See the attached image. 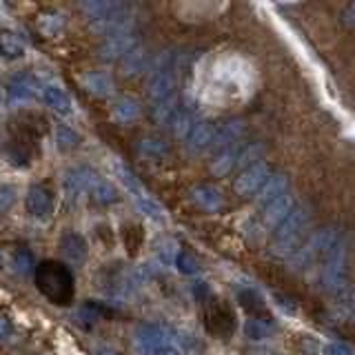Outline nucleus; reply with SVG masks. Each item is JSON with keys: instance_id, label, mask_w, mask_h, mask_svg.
I'll return each instance as SVG.
<instances>
[{"instance_id": "nucleus-6", "label": "nucleus", "mask_w": 355, "mask_h": 355, "mask_svg": "<svg viewBox=\"0 0 355 355\" xmlns=\"http://www.w3.org/2000/svg\"><path fill=\"white\" fill-rule=\"evenodd\" d=\"M136 44H138V36L133 31L118 33V36H111L103 44L100 55H103L105 60H116V58H120V55H127L129 51L136 49Z\"/></svg>"}, {"instance_id": "nucleus-18", "label": "nucleus", "mask_w": 355, "mask_h": 355, "mask_svg": "<svg viewBox=\"0 0 355 355\" xmlns=\"http://www.w3.org/2000/svg\"><path fill=\"white\" fill-rule=\"evenodd\" d=\"M147 60H149V55L147 51H144L142 47H136L133 51L127 53V58H125V73L127 76H133V73H140L144 67H147Z\"/></svg>"}, {"instance_id": "nucleus-20", "label": "nucleus", "mask_w": 355, "mask_h": 355, "mask_svg": "<svg viewBox=\"0 0 355 355\" xmlns=\"http://www.w3.org/2000/svg\"><path fill=\"white\" fill-rule=\"evenodd\" d=\"M193 196H196L198 202L202 205V207H207V209L218 207V196H216V191L211 187H200V189H196Z\"/></svg>"}, {"instance_id": "nucleus-14", "label": "nucleus", "mask_w": 355, "mask_h": 355, "mask_svg": "<svg viewBox=\"0 0 355 355\" xmlns=\"http://www.w3.org/2000/svg\"><path fill=\"white\" fill-rule=\"evenodd\" d=\"M25 47H22V42L18 40V36H14L11 31H0V55L3 58H20Z\"/></svg>"}, {"instance_id": "nucleus-10", "label": "nucleus", "mask_w": 355, "mask_h": 355, "mask_svg": "<svg viewBox=\"0 0 355 355\" xmlns=\"http://www.w3.org/2000/svg\"><path fill=\"white\" fill-rule=\"evenodd\" d=\"M114 171H116V175H118V180L127 187V191L133 196V200H140V198H144V196H149V191L147 189L142 187V182L138 180V175L133 173L127 164H122V162H116L114 164Z\"/></svg>"}, {"instance_id": "nucleus-17", "label": "nucleus", "mask_w": 355, "mask_h": 355, "mask_svg": "<svg viewBox=\"0 0 355 355\" xmlns=\"http://www.w3.org/2000/svg\"><path fill=\"white\" fill-rule=\"evenodd\" d=\"M114 114L122 122H131V120H136L140 116V105L133 98H120L116 103Z\"/></svg>"}, {"instance_id": "nucleus-27", "label": "nucleus", "mask_w": 355, "mask_h": 355, "mask_svg": "<svg viewBox=\"0 0 355 355\" xmlns=\"http://www.w3.org/2000/svg\"><path fill=\"white\" fill-rule=\"evenodd\" d=\"M96 355H120L114 347H109V344H100L96 349Z\"/></svg>"}, {"instance_id": "nucleus-19", "label": "nucleus", "mask_w": 355, "mask_h": 355, "mask_svg": "<svg viewBox=\"0 0 355 355\" xmlns=\"http://www.w3.org/2000/svg\"><path fill=\"white\" fill-rule=\"evenodd\" d=\"M136 205H138V209L142 211L144 216L151 218V220H155V222H160V220L164 218L162 207L158 205V200H155L151 193H149V196H144V198H140V200H136Z\"/></svg>"}, {"instance_id": "nucleus-4", "label": "nucleus", "mask_w": 355, "mask_h": 355, "mask_svg": "<svg viewBox=\"0 0 355 355\" xmlns=\"http://www.w3.org/2000/svg\"><path fill=\"white\" fill-rule=\"evenodd\" d=\"M133 342L142 355H155L166 347V331L158 324H142L133 336Z\"/></svg>"}, {"instance_id": "nucleus-1", "label": "nucleus", "mask_w": 355, "mask_h": 355, "mask_svg": "<svg viewBox=\"0 0 355 355\" xmlns=\"http://www.w3.org/2000/svg\"><path fill=\"white\" fill-rule=\"evenodd\" d=\"M33 280H36L38 291L49 300L51 304L69 306L73 302V275L62 262L47 260L40 262L33 271Z\"/></svg>"}, {"instance_id": "nucleus-3", "label": "nucleus", "mask_w": 355, "mask_h": 355, "mask_svg": "<svg viewBox=\"0 0 355 355\" xmlns=\"http://www.w3.org/2000/svg\"><path fill=\"white\" fill-rule=\"evenodd\" d=\"M27 214L38 220V222H47L53 216V207H55V198L53 191L47 184H31L27 191Z\"/></svg>"}, {"instance_id": "nucleus-28", "label": "nucleus", "mask_w": 355, "mask_h": 355, "mask_svg": "<svg viewBox=\"0 0 355 355\" xmlns=\"http://www.w3.org/2000/svg\"><path fill=\"white\" fill-rule=\"evenodd\" d=\"M155 355H180V351H178L175 347H171V344H166L164 349H160Z\"/></svg>"}, {"instance_id": "nucleus-7", "label": "nucleus", "mask_w": 355, "mask_h": 355, "mask_svg": "<svg viewBox=\"0 0 355 355\" xmlns=\"http://www.w3.org/2000/svg\"><path fill=\"white\" fill-rule=\"evenodd\" d=\"M60 251L64 255V260H69L73 264H80L87 260L89 247H87V240L80 236V233L69 231L60 238Z\"/></svg>"}, {"instance_id": "nucleus-15", "label": "nucleus", "mask_w": 355, "mask_h": 355, "mask_svg": "<svg viewBox=\"0 0 355 355\" xmlns=\"http://www.w3.org/2000/svg\"><path fill=\"white\" fill-rule=\"evenodd\" d=\"M211 133H214V127L209 125V122H200V125H196L191 129V133H189V138H187V147L189 149H202L205 144L211 140Z\"/></svg>"}, {"instance_id": "nucleus-5", "label": "nucleus", "mask_w": 355, "mask_h": 355, "mask_svg": "<svg viewBox=\"0 0 355 355\" xmlns=\"http://www.w3.org/2000/svg\"><path fill=\"white\" fill-rule=\"evenodd\" d=\"M98 173L92 169V166H73V169H69L64 173L62 178V187H64V191L69 193V196H78V193H83L87 191L89 193V189H92V184L98 180Z\"/></svg>"}, {"instance_id": "nucleus-13", "label": "nucleus", "mask_w": 355, "mask_h": 355, "mask_svg": "<svg viewBox=\"0 0 355 355\" xmlns=\"http://www.w3.org/2000/svg\"><path fill=\"white\" fill-rule=\"evenodd\" d=\"M89 193H92L94 200H96V202H100V205H114V202H118L116 187L111 184V182H107V180H103V178H98V180L92 184Z\"/></svg>"}, {"instance_id": "nucleus-16", "label": "nucleus", "mask_w": 355, "mask_h": 355, "mask_svg": "<svg viewBox=\"0 0 355 355\" xmlns=\"http://www.w3.org/2000/svg\"><path fill=\"white\" fill-rule=\"evenodd\" d=\"M55 144H58L60 151H71L80 144V136L69 125H58L55 127Z\"/></svg>"}, {"instance_id": "nucleus-9", "label": "nucleus", "mask_w": 355, "mask_h": 355, "mask_svg": "<svg viewBox=\"0 0 355 355\" xmlns=\"http://www.w3.org/2000/svg\"><path fill=\"white\" fill-rule=\"evenodd\" d=\"M80 7L89 14L92 22L105 20V18L114 16V14H120V11L127 9V5L125 3H118V0H92V3H83Z\"/></svg>"}, {"instance_id": "nucleus-8", "label": "nucleus", "mask_w": 355, "mask_h": 355, "mask_svg": "<svg viewBox=\"0 0 355 355\" xmlns=\"http://www.w3.org/2000/svg\"><path fill=\"white\" fill-rule=\"evenodd\" d=\"M42 98H44V103H47V107H51L53 111H58V114L69 116L73 111V103H71L69 94H67L64 89H60L58 85H44L42 87Z\"/></svg>"}, {"instance_id": "nucleus-11", "label": "nucleus", "mask_w": 355, "mask_h": 355, "mask_svg": "<svg viewBox=\"0 0 355 355\" xmlns=\"http://www.w3.org/2000/svg\"><path fill=\"white\" fill-rule=\"evenodd\" d=\"M33 96V80L27 73H18L11 78L9 85V103H22Z\"/></svg>"}, {"instance_id": "nucleus-24", "label": "nucleus", "mask_w": 355, "mask_h": 355, "mask_svg": "<svg viewBox=\"0 0 355 355\" xmlns=\"http://www.w3.org/2000/svg\"><path fill=\"white\" fill-rule=\"evenodd\" d=\"M160 260L164 264H171L173 260H178V249L175 244H164V249L160 251Z\"/></svg>"}, {"instance_id": "nucleus-25", "label": "nucleus", "mask_w": 355, "mask_h": 355, "mask_svg": "<svg viewBox=\"0 0 355 355\" xmlns=\"http://www.w3.org/2000/svg\"><path fill=\"white\" fill-rule=\"evenodd\" d=\"M14 336V324H11V320L0 315V340H9Z\"/></svg>"}, {"instance_id": "nucleus-21", "label": "nucleus", "mask_w": 355, "mask_h": 355, "mask_svg": "<svg viewBox=\"0 0 355 355\" xmlns=\"http://www.w3.org/2000/svg\"><path fill=\"white\" fill-rule=\"evenodd\" d=\"M14 260H16V266H18V271H20V273L36 271V266H33V255H31L27 249H20V251H16Z\"/></svg>"}, {"instance_id": "nucleus-23", "label": "nucleus", "mask_w": 355, "mask_h": 355, "mask_svg": "<svg viewBox=\"0 0 355 355\" xmlns=\"http://www.w3.org/2000/svg\"><path fill=\"white\" fill-rule=\"evenodd\" d=\"M142 151L149 155H162L164 153V144L160 140H144L142 142Z\"/></svg>"}, {"instance_id": "nucleus-22", "label": "nucleus", "mask_w": 355, "mask_h": 355, "mask_svg": "<svg viewBox=\"0 0 355 355\" xmlns=\"http://www.w3.org/2000/svg\"><path fill=\"white\" fill-rule=\"evenodd\" d=\"M14 202H16V187L0 184V214H3V211H7Z\"/></svg>"}, {"instance_id": "nucleus-2", "label": "nucleus", "mask_w": 355, "mask_h": 355, "mask_svg": "<svg viewBox=\"0 0 355 355\" xmlns=\"http://www.w3.org/2000/svg\"><path fill=\"white\" fill-rule=\"evenodd\" d=\"M173 87H175V55L164 53L155 60V67L149 78V96L153 100V105L171 100Z\"/></svg>"}, {"instance_id": "nucleus-12", "label": "nucleus", "mask_w": 355, "mask_h": 355, "mask_svg": "<svg viewBox=\"0 0 355 355\" xmlns=\"http://www.w3.org/2000/svg\"><path fill=\"white\" fill-rule=\"evenodd\" d=\"M83 83L94 96H109L114 92V83H111V78L105 71H89L83 78Z\"/></svg>"}, {"instance_id": "nucleus-26", "label": "nucleus", "mask_w": 355, "mask_h": 355, "mask_svg": "<svg viewBox=\"0 0 355 355\" xmlns=\"http://www.w3.org/2000/svg\"><path fill=\"white\" fill-rule=\"evenodd\" d=\"M175 264L180 266V271H182V273H196V264H193L191 258H189V255H178Z\"/></svg>"}]
</instances>
